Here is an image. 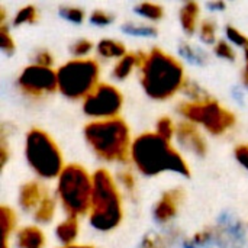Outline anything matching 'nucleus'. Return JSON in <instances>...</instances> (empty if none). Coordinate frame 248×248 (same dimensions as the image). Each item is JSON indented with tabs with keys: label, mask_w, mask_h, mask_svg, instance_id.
<instances>
[{
	"label": "nucleus",
	"mask_w": 248,
	"mask_h": 248,
	"mask_svg": "<svg viewBox=\"0 0 248 248\" xmlns=\"http://www.w3.org/2000/svg\"><path fill=\"white\" fill-rule=\"evenodd\" d=\"M185 92H186L190 97H193L195 102H202V100L211 99V97L208 96V93H206L203 89H201L198 84H195V83H187V84H185Z\"/></svg>",
	"instance_id": "nucleus-33"
},
{
	"label": "nucleus",
	"mask_w": 248,
	"mask_h": 248,
	"mask_svg": "<svg viewBox=\"0 0 248 248\" xmlns=\"http://www.w3.org/2000/svg\"><path fill=\"white\" fill-rule=\"evenodd\" d=\"M198 16H199V4L195 1H187L180 9V23L182 29L187 35H193L198 25Z\"/></svg>",
	"instance_id": "nucleus-16"
},
{
	"label": "nucleus",
	"mask_w": 248,
	"mask_h": 248,
	"mask_svg": "<svg viewBox=\"0 0 248 248\" xmlns=\"http://www.w3.org/2000/svg\"><path fill=\"white\" fill-rule=\"evenodd\" d=\"M176 131H177V128L174 126V124H173V121L170 118L163 116V118L158 119V122H157V134L161 138L170 141L173 138V135L176 134Z\"/></svg>",
	"instance_id": "nucleus-25"
},
{
	"label": "nucleus",
	"mask_w": 248,
	"mask_h": 248,
	"mask_svg": "<svg viewBox=\"0 0 248 248\" xmlns=\"http://www.w3.org/2000/svg\"><path fill=\"white\" fill-rule=\"evenodd\" d=\"M232 96L235 97V100H237L238 103H243V102H244V93L241 92V89L234 87V89H232Z\"/></svg>",
	"instance_id": "nucleus-40"
},
{
	"label": "nucleus",
	"mask_w": 248,
	"mask_h": 248,
	"mask_svg": "<svg viewBox=\"0 0 248 248\" xmlns=\"http://www.w3.org/2000/svg\"><path fill=\"white\" fill-rule=\"evenodd\" d=\"M118 179H119V182H121L129 192H134V189H135V179H134V176H132L129 171L119 173V174H118Z\"/></svg>",
	"instance_id": "nucleus-37"
},
{
	"label": "nucleus",
	"mask_w": 248,
	"mask_h": 248,
	"mask_svg": "<svg viewBox=\"0 0 248 248\" xmlns=\"http://www.w3.org/2000/svg\"><path fill=\"white\" fill-rule=\"evenodd\" d=\"M35 20H36V9L32 4H28V6L19 9V12L16 13L15 19H13V25L20 26L23 23H33Z\"/></svg>",
	"instance_id": "nucleus-24"
},
{
	"label": "nucleus",
	"mask_w": 248,
	"mask_h": 248,
	"mask_svg": "<svg viewBox=\"0 0 248 248\" xmlns=\"http://www.w3.org/2000/svg\"><path fill=\"white\" fill-rule=\"evenodd\" d=\"M124 97L121 92L108 83L99 84L83 102V112L90 118L113 119L122 109Z\"/></svg>",
	"instance_id": "nucleus-9"
},
{
	"label": "nucleus",
	"mask_w": 248,
	"mask_h": 248,
	"mask_svg": "<svg viewBox=\"0 0 248 248\" xmlns=\"http://www.w3.org/2000/svg\"><path fill=\"white\" fill-rule=\"evenodd\" d=\"M206 6H208V9H211L214 12H221V10L225 9V3L224 1H211Z\"/></svg>",
	"instance_id": "nucleus-39"
},
{
	"label": "nucleus",
	"mask_w": 248,
	"mask_h": 248,
	"mask_svg": "<svg viewBox=\"0 0 248 248\" xmlns=\"http://www.w3.org/2000/svg\"><path fill=\"white\" fill-rule=\"evenodd\" d=\"M215 33H217V26L212 20H205L201 25V39L205 44H214L215 42Z\"/></svg>",
	"instance_id": "nucleus-28"
},
{
	"label": "nucleus",
	"mask_w": 248,
	"mask_h": 248,
	"mask_svg": "<svg viewBox=\"0 0 248 248\" xmlns=\"http://www.w3.org/2000/svg\"><path fill=\"white\" fill-rule=\"evenodd\" d=\"M144 54H134V52H128L125 57H122L118 64L113 67V71H112V76L116 78V80H125L134 70L135 65H141L142 64V60H144Z\"/></svg>",
	"instance_id": "nucleus-15"
},
{
	"label": "nucleus",
	"mask_w": 248,
	"mask_h": 248,
	"mask_svg": "<svg viewBox=\"0 0 248 248\" xmlns=\"http://www.w3.org/2000/svg\"><path fill=\"white\" fill-rule=\"evenodd\" d=\"M131 158L144 176H158L170 171L183 177L190 176V169L185 158L174 150L170 141L157 132H145L137 137L131 147Z\"/></svg>",
	"instance_id": "nucleus-1"
},
{
	"label": "nucleus",
	"mask_w": 248,
	"mask_h": 248,
	"mask_svg": "<svg viewBox=\"0 0 248 248\" xmlns=\"http://www.w3.org/2000/svg\"><path fill=\"white\" fill-rule=\"evenodd\" d=\"M54 215H55V202H54V199L46 192L44 199H42V202H41V205L35 211L33 218L39 224H48V222L52 221Z\"/></svg>",
	"instance_id": "nucleus-21"
},
{
	"label": "nucleus",
	"mask_w": 248,
	"mask_h": 248,
	"mask_svg": "<svg viewBox=\"0 0 248 248\" xmlns=\"http://www.w3.org/2000/svg\"><path fill=\"white\" fill-rule=\"evenodd\" d=\"M183 248H201V247H198L196 244H193L192 241H187V243H185L183 244Z\"/></svg>",
	"instance_id": "nucleus-41"
},
{
	"label": "nucleus",
	"mask_w": 248,
	"mask_h": 248,
	"mask_svg": "<svg viewBox=\"0 0 248 248\" xmlns=\"http://www.w3.org/2000/svg\"><path fill=\"white\" fill-rule=\"evenodd\" d=\"M57 78L62 96L71 100L86 99L99 86V64L87 58L71 60L58 68Z\"/></svg>",
	"instance_id": "nucleus-7"
},
{
	"label": "nucleus",
	"mask_w": 248,
	"mask_h": 248,
	"mask_svg": "<svg viewBox=\"0 0 248 248\" xmlns=\"http://www.w3.org/2000/svg\"><path fill=\"white\" fill-rule=\"evenodd\" d=\"M176 137H177L179 144L185 150L190 151L192 154H195L198 157H205L208 154L206 141L201 135V132L198 131L195 124H192V122L179 124L177 131H176Z\"/></svg>",
	"instance_id": "nucleus-12"
},
{
	"label": "nucleus",
	"mask_w": 248,
	"mask_h": 248,
	"mask_svg": "<svg viewBox=\"0 0 248 248\" xmlns=\"http://www.w3.org/2000/svg\"><path fill=\"white\" fill-rule=\"evenodd\" d=\"M55 235L58 241L64 246H73L78 235V221L76 217H68L55 228Z\"/></svg>",
	"instance_id": "nucleus-17"
},
{
	"label": "nucleus",
	"mask_w": 248,
	"mask_h": 248,
	"mask_svg": "<svg viewBox=\"0 0 248 248\" xmlns=\"http://www.w3.org/2000/svg\"><path fill=\"white\" fill-rule=\"evenodd\" d=\"M137 15L148 19V20H160L164 16V9L155 3H141L135 6Z\"/></svg>",
	"instance_id": "nucleus-23"
},
{
	"label": "nucleus",
	"mask_w": 248,
	"mask_h": 248,
	"mask_svg": "<svg viewBox=\"0 0 248 248\" xmlns=\"http://www.w3.org/2000/svg\"><path fill=\"white\" fill-rule=\"evenodd\" d=\"M244 74H246V76H248V64H247V67H246V70H244Z\"/></svg>",
	"instance_id": "nucleus-44"
},
{
	"label": "nucleus",
	"mask_w": 248,
	"mask_h": 248,
	"mask_svg": "<svg viewBox=\"0 0 248 248\" xmlns=\"http://www.w3.org/2000/svg\"><path fill=\"white\" fill-rule=\"evenodd\" d=\"M122 201L119 190L108 170L99 169L93 174L90 203V225L102 232L115 230L122 221Z\"/></svg>",
	"instance_id": "nucleus-4"
},
{
	"label": "nucleus",
	"mask_w": 248,
	"mask_h": 248,
	"mask_svg": "<svg viewBox=\"0 0 248 248\" xmlns=\"http://www.w3.org/2000/svg\"><path fill=\"white\" fill-rule=\"evenodd\" d=\"M57 192L68 217H80L90 212L93 177L78 164H68L58 177Z\"/></svg>",
	"instance_id": "nucleus-5"
},
{
	"label": "nucleus",
	"mask_w": 248,
	"mask_h": 248,
	"mask_svg": "<svg viewBox=\"0 0 248 248\" xmlns=\"http://www.w3.org/2000/svg\"><path fill=\"white\" fill-rule=\"evenodd\" d=\"M161 237L154 234V232H150L144 237L142 243L140 248H163V244H161Z\"/></svg>",
	"instance_id": "nucleus-35"
},
{
	"label": "nucleus",
	"mask_w": 248,
	"mask_h": 248,
	"mask_svg": "<svg viewBox=\"0 0 248 248\" xmlns=\"http://www.w3.org/2000/svg\"><path fill=\"white\" fill-rule=\"evenodd\" d=\"M84 137L93 153L109 163H125L131 155L128 124L121 118L94 121L84 128Z\"/></svg>",
	"instance_id": "nucleus-3"
},
{
	"label": "nucleus",
	"mask_w": 248,
	"mask_h": 248,
	"mask_svg": "<svg viewBox=\"0 0 248 248\" xmlns=\"http://www.w3.org/2000/svg\"><path fill=\"white\" fill-rule=\"evenodd\" d=\"M90 22L96 26H108L113 22V15L103 10H94L90 15Z\"/></svg>",
	"instance_id": "nucleus-31"
},
{
	"label": "nucleus",
	"mask_w": 248,
	"mask_h": 248,
	"mask_svg": "<svg viewBox=\"0 0 248 248\" xmlns=\"http://www.w3.org/2000/svg\"><path fill=\"white\" fill-rule=\"evenodd\" d=\"M122 32L131 36H141V38H153L157 36V29L151 25H137V23H124Z\"/></svg>",
	"instance_id": "nucleus-22"
},
{
	"label": "nucleus",
	"mask_w": 248,
	"mask_h": 248,
	"mask_svg": "<svg viewBox=\"0 0 248 248\" xmlns=\"http://www.w3.org/2000/svg\"><path fill=\"white\" fill-rule=\"evenodd\" d=\"M244 52H246V60H247V64H248V45L244 48Z\"/></svg>",
	"instance_id": "nucleus-43"
},
{
	"label": "nucleus",
	"mask_w": 248,
	"mask_h": 248,
	"mask_svg": "<svg viewBox=\"0 0 248 248\" xmlns=\"http://www.w3.org/2000/svg\"><path fill=\"white\" fill-rule=\"evenodd\" d=\"M179 54L186 61H189L193 65H205L208 62V60H209L208 55H206V52L203 49H201L198 46H193L190 44H180Z\"/></svg>",
	"instance_id": "nucleus-20"
},
{
	"label": "nucleus",
	"mask_w": 248,
	"mask_h": 248,
	"mask_svg": "<svg viewBox=\"0 0 248 248\" xmlns=\"http://www.w3.org/2000/svg\"><path fill=\"white\" fill-rule=\"evenodd\" d=\"M225 32H227L228 39H230L232 44H235V45H238V46H243V48H246L248 45V38L244 33H241L237 28H234V26L230 25V26H227Z\"/></svg>",
	"instance_id": "nucleus-30"
},
{
	"label": "nucleus",
	"mask_w": 248,
	"mask_h": 248,
	"mask_svg": "<svg viewBox=\"0 0 248 248\" xmlns=\"http://www.w3.org/2000/svg\"><path fill=\"white\" fill-rule=\"evenodd\" d=\"M60 15H61V17H64L65 20L73 22V23H81L83 19H84V12H83V9L73 7V6H64V7H61V9H60Z\"/></svg>",
	"instance_id": "nucleus-26"
},
{
	"label": "nucleus",
	"mask_w": 248,
	"mask_h": 248,
	"mask_svg": "<svg viewBox=\"0 0 248 248\" xmlns=\"http://www.w3.org/2000/svg\"><path fill=\"white\" fill-rule=\"evenodd\" d=\"M234 155L237 158V161L246 169L248 170V144H241L235 148L234 151Z\"/></svg>",
	"instance_id": "nucleus-36"
},
{
	"label": "nucleus",
	"mask_w": 248,
	"mask_h": 248,
	"mask_svg": "<svg viewBox=\"0 0 248 248\" xmlns=\"http://www.w3.org/2000/svg\"><path fill=\"white\" fill-rule=\"evenodd\" d=\"M33 60H35V65H41V67H46V68H51V65L54 62V58H52V55H51V52L48 49L36 51Z\"/></svg>",
	"instance_id": "nucleus-34"
},
{
	"label": "nucleus",
	"mask_w": 248,
	"mask_h": 248,
	"mask_svg": "<svg viewBox=\"0 0 248 248\" xmlns=\"http://www.w3.org/2000/svg\"><path fill=\"white\" fill-rule=\"evenodd\" d=\"M25 157L29 167L41 179H55L64 170L61 151L55 141L42 129L32 128L26 134Z\"/></svg>",
	"instance_id": "nucleus-6"
},
{
	"label": "nucleus",
	"mask_w": 248,
	"mask_h": 248,
	"mask_svg": "<svg viewBox=\"0 0 248 248\" xmlns=\"http://www.w3.org/2000/svg\"><path fill=\"white\" fill-rule=\"evenodd\" d=\"M0 48L6 55H12L15 52V41L12 35L9 33V29L6 25L0 26Z\"/></svg>",
	"instance_id": "nucleus-27"
},
{
	"label": "nucleus",
	"mask_w": 248,
	"mask_h": 248,
	"mask_svg": "<svg viewBox=\"0 0 248 248\" xmlns=\"http://www.w3.org/2000/svg\"><path fill=\"white\" fill-rule=\"evenodd\" d=\"M17 86L22 93L31 97L51 94L58 90L57 71L32 64L20 73L17 77Z\"/></svg>",
	"instance_id": "nucleus-10"
},
{
	"label": "nucleus",
	"mask_w": 248,
	"mask_h": 248,
	"mask_svg": "<svg viewBox=\"0 0 248 248\" xmlns=\"http://www.w3.org/2000/svg\"><path fill=\"white\" fill-rule=\"evenodd\" d=\"M177 110L189 122L202 125L212 135H221L235 125V115L214 99L182 103Z\"/></svg>",
	"instance_id": "nucleus-8"
},
{
	"label": "nucleus",
	"mask_w": 248,
	"mask_h": 248,
	"mask_svg": "<svg viewBox=\"0 0 248 248\" xmlns=\"http://www.w3.org/2000/svg\"><path fill=\"white\" fill-rule=\"evenodd\" d=\"M16 244L19 248H44L45 235L38 227H25L17 232Z\"/></svg>",
	"instance_id": "nucleus-14"
},
{
	"label": "nucleus",
	"mask_w": 248,
	"mask_h": 248,
	"mask_svg": "<svg viewBox=\"0 0 248 248\" xmlns=\"http://www.w3.org/2000/svg\"><path fill=\"white\" fill-rule=\"evenodd\" d=\"M97 52L103 58H122L126 55L125 45L115 39H102L97 44Z\"/></svg>",
	"instance_id": "nucleus-18"
},
{
	"label": "nucleus",
	"mask_w": 248,
	"mask_h": 248,
	"mask_svg": "<svg viewBox=\"0 0 248 248\" xmlns=\"http://www.w3.org/2000/svg\"><path fill=\"white\" fill-rule=\"evenodd\" d=\"M141 86L154 100H167L185 87L183 65L160 48L151 49L140 65Z\"/></svg>",
	"instance_id": "nucleus-2"
},
{
	"label": "nucleus",
	"mask_w": 248,
	"mask_h": 248,
	"mask_svg": "<svg viewBox=\"0 0 248 248\" xmlns=\"http://www.w3.org/2000/svg\"><path fill=\"white\" fill-rule=\"evenodd\" d=\"M92 48H93V44L89 41V39H84V38H81V39H77L71 46H70V51H71V54L74 55V57H86L90 51H92Z\"/></svg>",
	"instance_id": "nucleus-29"
},
{
	"label": "nucleus",
	"mask_w": 248,
	"mask_h": 248,
	"mask_svg": "<svg viewBox=\"0 0 248 248\" xmlns=\"http://www.w3.org/2000/svg\"><path fill=\"white\" fill-rule=\"evenodd\" d=\"M61 248H94V247H90V246H64V247Z\"/></svg>",
	"instance_id": "nucleus-42"
},
{
	"label": "nucleus",
	"mask_w": 248,
	"mask_h": 248,
	"mask_svg": "<svg viewBox=\"0 0 248 248\" xmlns=\"http://www.w3.org/2000/svg\"><path fill=\"white\" fill-rule=\"evenodd\" d=\"M7 160H9V147H7L4 134H1V141H0V164H1V170L7 164Z\"/></svg>",
	"instance_id": "nucleus-38"
},
{
	"label": "nucleus",
	"mask_w": 248,
	"mask_h": 248,
	"mask_svg": "<svg viewBox=\"0 0 248 248\" xmlns=\"http://www.w3.org/2000/svg\"><path fill=\"white\" fill-rule=\"evenodd\" d=\"M45 193H46V190L36 182H29V183L22 185V187L19 190V199H17L20 208L26 212H29L32 209H38Z\"/></svg>",
	"instance_id": "nucleus-13"
},
{
	"label": "nucleus",
	"mask_w": 248,
	"mask_h": 248,
	"mask_svg": "<svg viewBox=\"0 0 248 248\" xmlns=\"http://www.w3.org/2000/svg\"><path fill=\"white\" fill-rule=\"evenodd\" d=\"M215 54L219 57V58H224V60H228V61H235V52L232 49V46L224 41L218 42L215 45Z\"/></svg>",
	"instance_id": "nucleus-32"
},
{
	"label": "nucleus",
	"mask_w": 248,
	"mask_h": 248,
	"mask_svg": "<svg viewBox=\"0 0 248 248\" xmlns=\"http://www.w3.org/2000/svg\"><path fill=\"white\" fill-rule=\"evenodd\" d=\"M0 224H1V232H3V240H1V248H9L7 246V238L10 232L15 230L16 225V214L12 208L3 205L0 208Z\"/></svg>",
	"instance_id": "nucleus-19"
},
{
	"label": "nucleus",
	"mask_w": 248,
	"mask_h": 248,
	"mask_svg": "<svg viewBox=\"0 0 248 248\" xmlns=\"http://www.w3.org/2000/svg\"><path fill=\"white\" fill-rule=\"evenodd\" d=\"M183 199H185V190L182 187H176L164 192L161 199L155 203L153 209V218L158 224H166L171 221L177 215L179 206L183 202Z\"/></svg>",
	"instance_id": "nucleus-11"
}]
</instances>
